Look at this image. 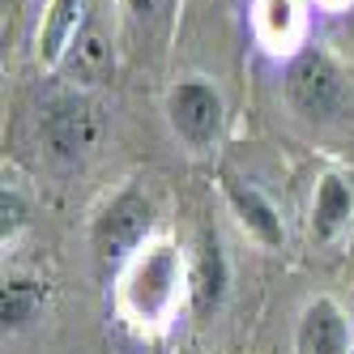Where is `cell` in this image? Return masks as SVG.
Masks as SVG:
<instances>
[{"label":"cell","mask_w":354,"mask_h":354,"mask_svg":"<svg viewBox=\"0 0 354 354\" xmlns=\"http://www.w3.org/2000/svg\"><path fill=\"white\" fill-rule=\"evenodd\" d=\"M39 133H43V145L47 154L64 167H77L86 162L98 145H103V133H107V111L98 98L82 94V90H64L56 98H47L43 107V120H39Z\"/></svg>","instance_id":"cell-1"},{"label":"cell","mask_w":354,"mask_h":354,"mask_svg":"<svg viewBox=\"0 0 354 354\" xmlns=\"http://www.w3.org/2000/svg\"><path fill=\"white\" fill-rule=\"evenodd\" d=\"M184 286V261L171 243H154L137 252V261L124 273V308L141 324H162L175 303H180Z\"/></svg>","instance_id":"cell-2"},{"label":"cell","mask_w":354,"mask_h":354,"mask_svg":"<svg viewBox=\"0 0 354 354\" xmlns=\"http://www.w3.org/2000/svg\"><path fill=\"white\" fill-rule=\"evenodd\" d=\"M286 98L308 120H333L346 103V82L333 60L320 52H299L286 68Z\"/></svg>","instance_id":"cell-3"},{"label":"cell","mask_w":354,"mask_h":354,"mask_svg":"<svg viewBox=\"0 0 354 354\" xmlns=\"http://www.w3.org/2000/svg\"><path fill=\"white\" fill-rule=\"evenodd\" d=\"M149 226H154V205L149 196L137 188H124L120 196H111L103 214L94 218V252L103 261H120V257H133V252L145 243Z\"/></svg>","instance_id":"cell-4"},{"label":"cell","mask_w":354,"mask_h":354,"mask_svg":"<svg viewBox=\"0 0 354 354\" xmlns=\"http://www.w3.org/2000/svg\"><path fill=\"white\" fill-rule=\"evenodd\" d=\"M167 120L180 141L192 149H209L222 133V94L205 77H188L167 94Z\"/></svg>","instance_id":"cell-5"},{"label":"cell","mask_w":354,"mask_h":354,"mask_svg":"<svg viewBox=\"0 0 354 354\" xmlns=\"http://www.w3.org/2000/svg\"><path fill=\"white\" fill-rule=\"evenodd\" d=\"M295 350L299 354H350V328L346 316L337 312V303L316 299L299 320L295 333Z\"/></svg>","instance_id":"cell-6"},{"label":"cell","mask_w":354,"mask_h":354,"mask_svg":"<svg viewBox=\"0 0 354 354\" xmlns=\"http://www.w3.org/2000/svg\"><path fill=\"white\" fill-rule=\"evenodd\" d=\"M86 0H52L43 13V26H39V60L47 68L64 64V56L73 52L82 26H86Z\"/></svg>","instance_id":"cell-7"},{"label":"cell","mask_w":354,"mask_h":354,"mask_svg":"<svg viewBox=\"0 0 354 354\" xmlns=\"http://www.w3.org/2000/svg\"><path fill=\"white\" fill-rule=\"evenodd\" d=\"M354 218V184L346 175L328 171L316 184V201H312V235L320 243H333Z\"/></svg>","instance_id":"cell-8"},{"label":"cell","mask_w":354,"mask_h":354,"mask_svg":"<svg viewBox=\"0 0 354 354\" xmlns=\"http://www.w3.org/2000/svg\"><path fill=\"white\" fill-rule=\"evenodd\" d=\"M252 30L269 52H290L303 35V0H257L252 5Z\"/></svg>","instance_id":"cell-9"},{"label":"cell","mask_w":354,"mask_h":354,"mask_svg":"<svg viewBox=\"0 0 354 354\" xmlns=\"http://www.w3.org/2000/svg\"><path fill=\"white\" fill-rule=\"evenodd\" d=\"M222 184H226V201H231V209L239 214V222L248 226L252 235H257L261 243H269V248L282 243V218H277V209L269 205L257 188L235 180V175H222Z\"/></svg>","instance_id":"cell-10"},{"label":"cell","mask_w":354,"mask_h":354,"mask_svg":"<svg viewBox=\"0 0 354 354\" xmlns=\"http://www.w3.org/2000/svg\"><path fill=\"white\" fill-rule=\"evenodd\" d=\"M226 295V257H222V243L218 235H205L201 239V252H196V269H192V303L201 316H209Z\"/></svg>","instance_id":"cell-11"},{"label":"cell","mask_w":354,"mask_h":354,"mask_svg":"<svg viewBox=\"0 0 354 354\" xmlns=\"http://www.w3.org/2000/svg\"><path fill=\"white\" fill-rule=\"evenodd\" d=\"M64 68L77 73L82 82H103L107 73L115 68V52H111V43H107L103 26L86 21L82 35H77V43H73V52L64 56Z\"/></svg>","instance_id":"cell-12"},{"label":"cell","mask_w":354,"mask_h":354,"mask_svg":"<svg viewBox=\"0 0 354 354\" xmlns=\"http://www.w3.org/2000/svg\"><path fill=\"white\" fill-rule=\"evenodd\" d=\"M39 308H43V290L35 282H5V328L30 324Z\"/></svg>","instance_id":"cell-13"},{"label":"cell","mask_w":354,"mask_h":354,"mask_svg":"<svg viewBox=\"0 0 354 354\" xmlns=\"http://www.w3.org/2000/svg\"><path fill=\"white\" fill-rule=\"evenodd\" d=\"M0 218H5V239L26 222V201H21V192L13 184H5V192H0Z\"/></svg>","instance_id":"cell-14"},{"label":"cell","mask_w":354,"mask_h":354,"mask_svg":"<svg viewBox=\"0 0 354 354\" xmlns=\"http://www.w3.org/2000/svg\"><path fill=\"white\" fill-rule=\"evenodd\" d=\"M124 5L133 9L137 21H154V17H162V13L171 9V0H124Z\"/></svg>","instance_id":"cell-15"},{"label":"cell","mask_w":354,"mask_h":354,"mask_svg":"<svg viewBox=\"0 0 354 354\" xmlns=\"http://www.w3.org/2000/svg\"><path fill=\"white\" fill-rule=\"evenodd\" d=\"M316 5H324V9H342V5H350V0H316Z\"/></svg>","instance_id":"cell-16"}]
</instances>
